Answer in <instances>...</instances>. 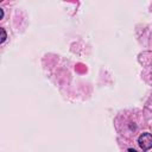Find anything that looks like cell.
I'll return each mask as SVG.
<instances>
[{
  "mask_svg": "<svg viewBox=\"0 0 152 152\" xmlns=\"http://www.w3.org/2000/svg\"><path fill=\"white\" fill-rule=\"evenodd\" d=\"M138 142H139L140 147H141L142 150H145V151L148 150V148H151V147H152V134H150V133H144V134H141V135L139 137Z\"/></svg>",
  "mask_w": 152,
  "mask_h": 152,
  "instance_id": "6da1fadb",
  "label": "cell"
},
{
  "mask_svg": "<svg viewBox=\"0 0 152 152\" xmlns=\"http://www.w3.org/2000/svg\"><path fill=\"white\" fill-rule=\"evenodd\" d=\"M0 32H1V39H0V43H4L5 39H6V32L4 28H0Z\"/></svg>",
  "mask_w": 152,
  "mask_h": 152,
  "instance_id": "7a4b0ae2",
  "label": "cell"
},
{
  "mask_svg": "<svg viewBox=\"0 0 152 152\" xmlns=\"http://www.w3.org/2000/svg\"><path fill=\"white\" fill-rule=\"evenodd\" d=\"M2 17H4V11L0 8V19H2Z\"/></svg>",
  "mask_w": 152,
  "mask_h": 152,
  "instance_id": "3957f363",
  "label": "cell"
},
{
  "mask_svg": "<svg viewBox=\"0 0 152 152\" xmlns=\"http://www.w3.org/2000/svg\"><path fill=\"white\" fill-rule=\"evenodd\" d=\"M128 151H129V152H137V151H134V150H132V148H129Z\"/></svg>",
  "mask_w": 152,
  "mask_h": 152,
  "instance_id": "277c9868",
  "label": "cell"
}]
</instances>
